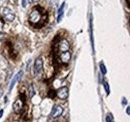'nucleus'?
<instances>
[{"label": "nucleus", "mask_w": 130, "mask_h": 122, "mask_svg": "<svg viewBox=\"0 0 130 122\" xmlns=\"http://www.w3.org/2000/svg\"><path fill=\"white\" fill-rule=\"evenodd\" d=\"M47 20V14L41 6H35L29 14V22L31 25L40 27Z\"/></svg>", "instance_id": "nucleus-1"}, {"label": "nucleus", "mask_w": 130, "mask_h": 122, "mask_svg": "<svg viewBox=\"0 0 130 122\" xmlns=\"http://www.w3.org/2000/svg\"><path fill=\"white\" fill-rule=\"evenodd\" d=\"M25 100H26L25 95H24V94L20 95V98H18L15 102L13 103V106H12V107H13L14 112L18 113L19 111H21V109H22V107H23V105H24V103H25Z\"/></svg>", "instance_id": "nucleus-2"}, {"label": "nucleus", "mask_w": 130, "mask_h": 122, "mask_svg": "<svg viewBox=\"0 0 130 122\" xmlns=\"http://www.w3.org/2000/svg\"><path fill=\"white\" fill-rule=\"evenodd\" d=\"M43 69V60L41 57H38L35 62H34V65H33V75L36 76L38 75Z\"/></svg>", "instance_id": "nucleus-3"}, {"label": "nucleus", "mask_w": 130, "mask_h": 122, "mask_svg": "<svg viewBox=\"0 0 130 122\" xmlns=\"http://www.w3.org/2000/svg\"><path fill=\"white\" fill-rule=\"evenodd\" d=\"M56 95L58 96V98H60L62 100H65V99H67V97L69 95V90L66 86L60 87L58 90L56 91Z\"/></svg>", "instance_id": "nucleus-4"}, {"label": "nucleus", "mask_w": 130, "mask_h": 122, "mask_svg": "<svg viewBox=\"0 0 130 122\" xmlns=\"http://www.w3.org/2000/svg\"><path fill=\"white\" fill-rule=\"evenodd\" d=\"M3 17L6 21L12 22L14 19H15V14H14L9 8H4L3 9Z\"/></svg>", "instance_id": "nucleus-5"}, {"label": "nucleus", "mask_w": 130, "mask_h": 122, "mask_svg": "<svg viewBox=\"0 0 130 122\" xmlns=\"http://www.w3.org/2000/svg\"><path fill=\"white\" fill-rule=\"evenodd\" d=\"M63 113V107L61 105H55L53 109H52V113H51V117L53 118H58L62 115Z\"/></svg>", "instance_id": "nucleus-6"}, {"label": "nucleus", "mask_w": 130, "mask_h": 122, "mask_svg": "<svg viewBox=\"0 0 130 122\" xmlns=\"http://www.w3.org/2000/svg\"><path fill=\"white\" fill-rule=\"evenodd\" d=\"M71 59V53L70 51H65V52H61V55H60V61L63 63V64H67L69 63V61Z\"/></svg>", "instance_id": "nucleus-7"}, {"label": "nucleus", "mask_w": 130, "mask_h": 122, "mask_svg": "<svg viewBox=\"0 0 130 122\" xmlns=\"http://www.w3.org/2000/svg\"><path fill=\"white\" fill-rule=\"evenodd\" d=\"M22 76H23V70H20L15 76H14V78L12 79V81H11V83H10V86H9V91H12V89H13L14 85H15V83H16L17 81H19V79L22 78Z\"/></svg>", "instance_id": "nucleus-8"}, {"label": "nucleus", "mask_w": 130, "mask_h": 122, "mask_svg": "<svg viewBox=\"0 0 130 122\" xmlns=\"http://www.w3.org/2000/svg\"><path fill=\"white\" fill-rule=\"evenodd\" d=\"M69 47H70V45H69V42L66 40V39H62L59 43V51L60 52H65V51H68L69 50Z\"/></svg>", "instance_id": "nucleus-9"}, {"label": "nucleus", "mask_w": 130, "mask_h": 122, "mask_svg": "<svg viewBox=\"0 0 130 122\" xmlns=\"http://www.w3.org/2000/svg\"><path fill=\"white\" fill-rule=\"evenodd\" d=\"M28 91H29V97H33L35 94V90H34V87L32 84H30L29 87H28Z\"/></svg>", "instance_id": "nucleus-10"}, {"label": "nucleus", "mask_w": 130, "mask_h": 122, "mask_svg": "<svg viewBox=\"0 0 130 122\" xmlns=\"http://www.w3.org/2000/svg\"><path fill=\"white\" fill-rule=\"evenodd\" d=\"M103 86H104V89H105V92L107 95L110 94V87H109V84L107 81H103Z\"/></svg>", "instance_id": "nucleus-11"}, {"label": "nucleus", "mask_w": 130, "mask_h": 122, "mask_svg": "<svg viewBox=\"0 0 130 122\" xmlns=\"http://www.w3.org/2000/svg\"><path fill=\"white\" fill-rule=\"evenodd\" d=\"M99 68H100V71L102 72V74H106L107 69H106V67H105V65H104L103 62H100L99 63Z\"/></svg>", "instance_id": "nucleus-12"}, {"label": "nucleus", "mask_w": 130, "mask_h": 122, "mask_svg": "<svg viewBox=\"0 0 130 122\" xmlns=\"http://www.w3.org/2000/svg\"><path fill=\"white\" fill-rule=\"evenodd\" d=\"M106 122H113L111 115H107V116H106Z\"/></svg>", "instance_id": "nucleus-13"}, {"label": "nucleus", "mask_w": 130, "mask_h": 122, "mask_svg": "<svg viewBox=\"0 0 130 122\" xmlns=\"http://www.w3.org/2000/svg\"><path fill=\"white\" fill-rule=\"evenodd\" d=\"M39 0H28V2H29L30 4H33V3H36V2H38Z\"/></svg>", "instance_id": "nucleus-14"}, {"label": "nucleus", "mask_w": 130, "mask_h": 122, "mask_svg": "<svg viewBox=\"0 0 130 122\" xmlns=\"http://www.w3.org/2000/svg\"><path fill=\"white\" fill-rule=\"evenodd\" d=\"M26 5H27V0H22V6L25 8Z\"/></svg>", "instance_id": "nucleus-15"}, {"label": "nucleus", "mask_w": 130, "mask_h": 122, "mask_svg": "<svg viewBox=\"0 0 130 122\" xmlns=\"http://www.w3.org/2000/svg\"><path fill=\"white\" fill-rule=\"evenodd\" d=\"M126 4H127V7L129 8L130 7V0H126Z\"/></svg>", "instance_id": "nucleus-16"}, {"label": "nucleus", "mask_w": 130, "mask_h": 122, "mask_svg": "<svg viewBox=\"0 0 130 122\" xmlns=\"http://www.w3.org/2000/svg\"><path fill=\"white\" fill-rule=\"evenodd\" d=\"M129 111H130V109H129V107H127V108H126V114H127V115H129V114H130V112H129Z\"/></svg>", "instance_id": "nucleus-17"}, {"label": "nucleus", "mask_w": 130, "mask_h": 122, "mask_svg": "<svg viewBox=\"0 0 130 122\" xmlns=\"http://www.w3.org/2000/svg\"><path fill=\"white\" fill-rule=\"evenodd\" d=\"M3 112H4V110H3V109H1V110H0V118L2 117V115H3Z\"/></svg>", "instance_id": "nucleus-18"}, {"label": "nucleus", "mask_w": 130, "mask_h": 122, "mask_svg": "<svg viewBox=\"0 0 130 122\" xmlns=\"http://www.w3.org/2000/svg\"><path fill=\"white\" fill-rule=\"evenodd\" d=\"M4 38V34L3 33H0V40H2Z\"/></svg>", "instance_id": "nucleus-19"}, {"label": "nucleus", "mask_w": 130, "mask_h": 122, "mask_svg": "<svg viewBox=\"0 0 130 122\" xmlns=\"http://www.w3.org/2000/svg\"><path fill=\"white\" fill-rule=\"evenodd\" d=\"M122 103H123V105H125V104H126V99H125V98H123V99H122Z\"/></svg>", "instance_id": "nucleus-20"}, {"label": "nucleus", "mask_w": 130, "mask_h": 122, "mask_svg": "<svg viewBox=\"0 0 130 122\" xmlns=\"http://www.w3.org/2000/svg\"><path fill=\"white\" fill-rule=\"evenodd\" d=\"M1 95H2V89L0 88V96H1Z\"/></svg>", "instance_id": "nucleus-21"}]
</instances>
